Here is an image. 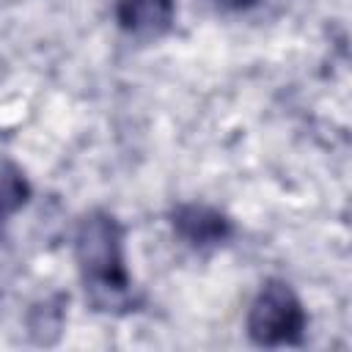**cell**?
Listing matches in <instances>:
<instances>
[{
	"instance_id": "obj_5",
	"label": "cell",
	"mask_w": 352,
	"mask_h": 352,
	"mask_svg": "<svg viewBox=\"0 0 352 352\" xmlns=\"http://www.w3.org/2000/svg\"><path fill=\"white\" fill-rule=\"evenodd\" d=\"M66 305H69L66 292H52V294L36 300L25 314L28 338L38 346L58 344L63 336V327H66Z\"/></svg>"
},
{
	"instance_id": "obj_6",
	"label": "cell",
	"mask_w": 352,
	"mask_h": 352,
	"mask_svg": "<svg viewBox=\"0 0 352 352\" xmlns=\"http://www.w3.org/2000/svg\"><path fill=\"white\" fill-rule=\"evenodd\" d=\"M30 195H33V187L25 170L14 160L3 157L0 160V228L28 206Z\"/></svg>"
},
{
	"instance_id": "obj_1",
	"label": "cell",
	"mask_w": 352,
	"mask_h": 352,
	"mask_svg": "<svg viewBox=\"0 0 352 352\" xmlns=\"http://www.w3.org/2000/svg\"><path fill=\"white\" fill-rule=\"evenodd\" d=\"M124 223L102 206L80 214L72 236L77 275L85 300L99 314H132L140 308V294L126 270Z\"/></svg>"
},
{
	"instance_id": "obj_7",
	"label": "cell",
	"mask_w": 352,
	"mask_h": 352,
	"mask_svg": "<svg viewBox=\"0 0 352 352\" xmlns=\"http://www.w3.org/2000/svg\"><path fill=\"white\" fill-rule=\"evenodd\" d=\"M212 3L220 8H228V11H248V8L258 6L261 0H212Z\"/></svg>"
},
{
	"instance_id": "obj_2",
	"label": "cell",
	"mask_w": 352,
	"mask_h": 352,
	"mask_svg": "<svg viewBox=\"0 0 352 352\" xmlns=\"http://www.w3.org/2000/svg\"><path fill=\"white\" fill-rule=\"evenodd\" d=\"M245 330L256 346H300L308 330V314L292 283L267 278L248 308Z\"/></svg>"
},
{
	"instance_id": "obj_3",
	"label": "cell",
	"mask_w": 352,
	"mask_h": 352,
	"mask_svg": "<svg viewBox=\"0 0 352 352\" xmlns=\"http://www.w3.org/2000/svg\"><path fill=\"white\" fill-rule=\"evenodd\" d=\"M173 234L192 250L206 253L214 248H223L234 236V220L204 201H182L168 214Z\"/></svg>"
},
{
	"instance_id": "obj_4",
	"label": "cell",
	"mask_w": 352,
	"mask_h": 352,
	"mask_svg": "<svg viewBox=\"0 0 352 352\" xmlns=\"http://www.w3.org/2000/svg\"><path fill=\"white\" fill-rule=\"evenodd\" d=\"M113 16L124 36L148 44L173 30L176 0H116Z\"/></svg>"
}]
</instances>
